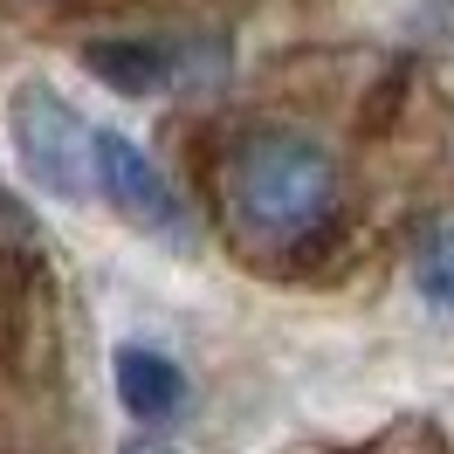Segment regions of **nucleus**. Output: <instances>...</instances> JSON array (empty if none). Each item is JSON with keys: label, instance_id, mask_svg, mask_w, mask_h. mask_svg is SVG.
Instances as JSON below:
<instances>
[{"label": "nucleus", "instance_id": "f257e3e1", "mask_svg": "<svg viewBox=\"0 0 454 454\" xmlns=\"http://www.w3.org/2000/svg\"><path fill=\"white\" fill-rule=\"evenodd\" d=\"M234 227L262 248H296L338 214V166L303 131H255L227 166Z\"/></svg>", "mask_w": 454, "mask_h": 454}, {"label": "nucleus", "instance_id": "f03ea898", "mask_svg": "<svg viewBox=\"0 0 454 454\" xmlns=\"http://www.w3.org/2000/svg\"><path fill=\"white\" fill-rule=\"evenodd\" d=\"M7 145L35 193L83 207L97 200V124L49 83H21L7 97Z\"/></svg>", "mask_w": 454, "mask_h": 454}, {"label": "nucleus", "instance_id": "7ed1b4c3", "mask_svg": "<svg viewBox=\"0 0 454 454\" xmlns=\"http://www.w3.org/2000/svg\"><path fill=\"white\" fill-rule=\"evenodd\" d=\"M97 200L111 207L117 221H131L152 241H186V207L172 193V179L152 166V152L131 145L124 131H97Z\"/></svg>", "mask_w": 454, "mask_h": 454}, {"label": "nucleus", "instance_id": "20e7f679", "mask_svg": "<svg viewBox=\"0 0 454 454\" xmlns=\"http://www.w3.org/2000/svg\"><path fill=\"white\" fill-rule=\"evenodd\" d=\"M111 379H117V399H124L131 420H172V413L186 406V372H179V358L152 351V344H117Z\"/></svg>", "mask_w": 454, "mask_h": 454}, {"label": "nucleus", "instance_id": "39448f33", "mask_svg": "<svg viewBox=\"0 0 454 454\" xmlns=\"http://www.w3.org/2000/svg\"><path fill=\"white\" fill-rule=\"evenodd\" d=\"M83 69L90 76H104L111 90H124V97H152V90L172 83V49H159V42H97V49H83Z\"/></svg>", "mask_w": 454, "mask_h": 454}, {"label": "nucleus", "instance_id": "423d86ee", "mask_svg": "<svg viewBox=\"0 0 454 454\" xmlns=\"http://www.w3.org/2000/svg\"><path fill=\"white\" fill-rule=\"evenodd\" d=\"M413 289H420L434 310H454V221H441L420 241V255H413Z\"/></svg>", "mask_w": 454, "mask_h": 454}, {"label": "nucleus", "instance_id": "0eeeda50", "mask_svg": "<svg viewBox=\"0 0 454 454\" xmlns=\"http://www.w3.org/2000/svg\"><path fill=\"white\" fill-rule=\"evenodd\" d=\"M124 454H172V448H166V441H131Z\"/></svg>", "mask_w": 454, "mask_h": 454}]
</instances>
